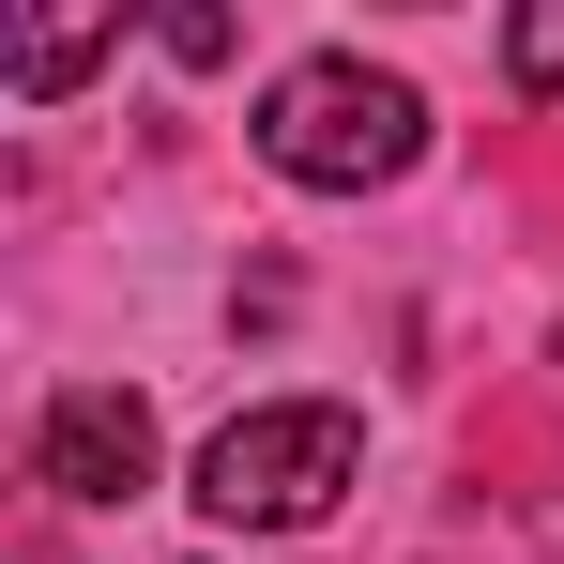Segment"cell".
Segmentation results:
<instances>
[{
	"label": "cell",
	"mask_w": 564,
	"mask_h": 564,
	"mask_svg": "<svg viewBox=\"0 0 564 564\" xmlns=\"http://www.w3.org/2000/svg\"><path fill=\"white\" fill-rule=\"evenodd\" d=\"M412 153H427V93L381 77V62H351V46L290 62L275 93H260V169L305 184V198H381Z\"/></svg>",
	"instance_id": "1"
},
{
	"label": "cell",
	"mask_w": 564,
	"mask_h": 564,
	"mask_svg": "<svg viewBox=\"0 0 564 564\" xmlns=\"http://www.w3.org/2000/svg\"><path fill=\"white\" fill-rule=\"evenodd\" d=\"M31 488H62V503H138V488H153V412H138L122 381H62V397L31 412Z\"/></svg>",
	"instance_id": "3"
},
{
	"label": "cell",
	"mask_w": 564,
	"mask_h": 564,
	"mask_svg": "<svg viewBox=\"0 0 564 564\" xmlns=\"http://www.w3.org/2000/svg\"><path fill=\"white\" fill-rule=\"evenodd\" d=\"M153 46H169V62H198V77H214V62H229V15H214V0H184V15H153Z\"/></svg>",
	"instance_id": "6"
},
{
	"label": "cell",
	"mask_w": 564,
	"mask_h": 564,
	"mask_svg": "<svg viewBox=\"0 0 564 564\" xmlns=\"http://www.w3.org/2000/svg\"><path fill=\"white\" fill-rule=\"evenodd\" d=\"M503 77L519 93H564V0H519L503 15Z\"/></svg>",
	"instance_id": "5"
},
{
	"label": "cell",
	"mask_w": 564,
	"mask_h": 564,
	"mask_svg": "<svg viewBox=\"0 0 564 564\" xmlns=\"http://www.w3.org/2000/svg\"><path fill=\"white\" fill-rule=\"evenodd\" d=\"M351 473H367V412L351 397H260V412H229L198 443V503L229 534H305V519H336Z\"/></svg>",
	"instance_id": "2"
},
{
	"label": "cell",
	"mask_w": 564,
	"mask_h": 564,
	"mask_svg": "<svg viewBox=\"0 0 564 564\" xmlns=\"http://www.w3.org/2000/svg\"><path fill=\"white\" fill-rule=\"evenodd\" d=\"M107 46H122V15H15V31H0V77H15V93H77Z\"/></svg>",
	"instance_id": "4"
}]
</instances>
